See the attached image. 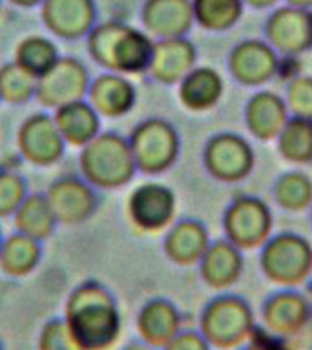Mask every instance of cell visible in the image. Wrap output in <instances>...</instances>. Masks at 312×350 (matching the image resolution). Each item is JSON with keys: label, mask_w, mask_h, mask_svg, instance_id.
Returning <instances> with one entry per match:
<instances>
[{"label": "cell", "mask_w": 312, "mask_h": 350, "mask_svg": "<svg viewBox=\"0 0 312 350\" xmlns=\"http://www.w3.org/2000/svg\"><path fill=\"white\" fill-rule=\"evenodd\" d=\"M272 228V210L259 197L241 196L224 210V239L241 252L259 250L270 239Z\"/></svg>", "instance_id": "52a82bcc"}, {"label": "cell", "mask_w": 312, "mask_h": 350, "mask_svg": "<svg viewBox=\"0 0 312 350\" xmlns=\"http://www.w3.org/2000/svg\"><path fill=\"white\" fill-rule=\"evenodd\" d=\"M278 2L279 0H243V4L252 8V10H270Z\"/></svg>", "instance_id": "8d00e7d4"}, {"label": "cell", "mask_w": 312, "mask_h": 350, "mask_svg": "<svg viewBox=\"0 0 312 350\" xmlns=\"http://www.w3.org/2000/svg\"><path fill=\"white\" fill-rule=\"evenodd\" d=\"M135 328L139 339L153 349H163L175 334L181 332V314L172 301L153 297L137 312Z\"/></svg>", "instance_id": "603a6c76"}, {"label": "cell", "mask_w": 312, "mask_h": 350, "mask_svg": "<svg viewBox=\"0 0 312 350\" xmlns=\"http://www.w3.org/2000/svg\"><path fill=\"white\" fill-rule=\"evenodd\" d=\"M197 267L208 288L224 292L234 286L243 273V252L226 239L210 241Z\"/></svg>", "instance_id": "44dd1931"}, {"label": "cell", "mask_w": 312, "mask_h": 350, "mask_svg": "<svg viewBox=\"0 0 312 350\" xmlns=\"http://www.w3.org/2000/svg\"><path fill=\"white\" fill-rule=\"evenodd\" d=\"M197 66V48L188 37L161 38L153 42L150 79L164 86H177Z\"/></svg>", "instance_id": "e0dca14e"}, {"label": "cell", "mask_w": 312, "mask_h": 350, "mask_svg": "<svg viewBox=\"0 0 312 350\" xmlns=\"http://www.w3.org/2000/svg\"><path fill=\"white\" fill-rule=\"evenodd\" d=\"M8 4L15 5L18 10H33V8H38L42 4L44 0H5Z\"/></svg>", "instance_id": "74e56055"}, {"label": "cell", "mask_w": 312, "mask_h": 350, "mask_svg": "<svg viewBox=\"0 0 312 350\" xmlns=\"http://www.w3.org/2000/svg\"><path fill=\"white\" fill-rule=\"evenodd\" d=\"M210 245L207 226L197 219H181L164 232L163 252L177 267H194Z\"/></svg>", "instance_id": "7402d4cb"}, {"label": "cell", "mask_w": 312, "mask_h": 350, "mask_svg": "<svg viewBox=\"0 0 312 350\" xmlns=\"http://www.w3.org/2000/svg\"><path fill=\"white\" fill-rule=\"evenodd\" d=\"M203 163L216 180L239 183L252 174L256 153L245 137L223 131L208 139L203 150Z\"/></svg>", "instance_id": "30bf717a"}, {"label": "cell", "mask_w": 312, "mask_h": 350, "mask_svg": "<svg viewBox=\"0 0 312 350\" xmlns=\"http://www.w3.org/2000/svg\"><path fill=\"white\" fill-rule=\"evenodd\" d=\"M279 57L267 40L246 38L232 48L226 68L237 84L246 88H261L279 73Z\"/></svg>", "instance_id": "5bb4252c"}, {"label": "cell", "mask_w": 312, "mask_h": 350, "mask_svg": "<svg viewBox=\"0 0 312 350\" xmlns=\"http://www.w3.org/2000/svg\"><path fill=\"white\" fill-rule=\"evenodd\" d=\"M27 193L26 179L15 170L0 166V219L13 217Z\"/></svg>", "instance_id": "d6a6232c"}, {"label": "cell", "mask_w": 312, "mask_h": 350, "mask_svg": "<svg viewBox=\"0 0 312 350\" xmlns=\"http://www.w3.org/2000/svg\"><path fill=\"white\" fill-rule=\"evenodd\" d=\"M92 75L88 66L77 57L66 55L42 77L37 79V103L46 109L55 111L60 106L86 98Z\"/></svg>", "instance_id": "9c48e42d"}, {"label": "cell", "mask_w": 312, "mask_h": 350, "mask_svg": "<svg viewBox=\"0 0 312 350\" xmlns=\"http://www.w3.org/2000/svg\"><path fill=\"white\" fill-rule=\"evenodd\" d=\"M60 59V49L49 37L44 35H27L15 46L13 62L33 77H42Z\"/></svg>", "instance_id": "83f0119b"}, {"label": "cell", "mask_w": 312, "mask_h": 350, "mask_svg": "<svg viewBox=\"0 0 312 350\" xmlns=\"http://www.w3.org/2000/svg\"><path fill=\"white\" fill-rule=\"evenodd\" d=\"M35 93H37V77L22 70L13 60L0 66V103L22 106L35 98Z\"/></svg>", "instance_id": "1f68e13d"}, {"label": "cell", "mask_w": 312, "mask_h": 350, "mask_svg": "<svg viewBox=\"0 0 312 350\" xmlns=\"http://www.w3.org/2000/svg\"><path fill=\"white\" fill-rule=\"evenodd\" d=\"M62 317L82 350L114 349L122 332L119 303L112 290L95 279L71 290Z\"/></svg>", "instance_id": "6da1fadb"}, {"label": "cell", "mask_w": 312, "mask_h": 350, "mask_svg": "<svg viewBox=\"0 0 312 350\" xmlns=\"http://www.w3.org/2000/svg\"><path fill=\"white\" fill-rule=\"evenodd\" d=\"M276 142H278L279 155L287 163H312V120L290 117Z\"/></svg>", "instance_id": "f546056e"}, {"label": "cell", "mask_w": 312, "mask_h": 350, "mask_svg": "<svg viewBox=\"0 0 312 350\" xmlns=\"http://www.w3.org/2000/svg\"><path fill=\"white\" fill-rule=\"evenodd\" d=\"M15 141L18 155L37 168L55 166L66 152V142L53 115L46 111H37L22 120Z\"/></svg>", "instance_id": "8fae6325"}, {"label": "cell", "mask_w": 312, "mask_h": 350, "mask_svg": "<svg viewBox=\"0 0 312 350\" xmlns=\"http://www.w3.org/2000/svg\"><path fill=\"white\" fill-rule=\"evenodd\" d=\"M153 40L144 29L120 21L97 22L86 37L90 59L109 73L142 75L152 60Z\"/></svg>", "instance_id": "7a4b0ae2"}, {"label": "cell", "mask_w": 312, "mask_h": 350, "mask_svg": "<svg viewBox=\"0 0 312 350\" xmlns=\"http://www.w3.org/2000/svg\"><path fill=\"white\" fill-rule=\"evenodd\" d=\"M2 239H4V234H2V230H0V245H2Z\"/></svg>", "instance_id": "b9f144b4"}, {"label": "cell", "mask_w": 312, "mask_h": 350, "mask_svg": "<svg viewBox=\"0 0 312 350\" xmlns=\"http://www.w3.org/2000/svg\"><path fill=\"white\" fill-rule=\"evenodd\" d=\"M44 196L51 206L57 224L64 226H79L86 223L88 219H92L99 204L97 190L81 175L73 174L60 175L51 180Z\"/></svg>", "instance_id": "7c38bea8"}, {"label": "cell", "mask_w": 312, "mask_h": 350, "mask_svg": "<svg viewBox=\"0 0 312 350\" xmlns=\"http://www.w3.org/2000/svg\"><path fill=\"white\" fill-rule=\"evenodd\" d=\"M0 5H2V0H0Z\"/></svg>", "instance_id": "f6af8a7d"}, {"label": "cell", "mask_w": 312, "mask_h": 350, "mask_svg": "<svg viewBox=\"0 0 312 350\" xmlns=\"http://www.w3.org/2000/svg\"><path fill=\"white\" fill-rule=\"evenodd\" d=\"M254 316L248 303L234 294L216 295L201 314L199 332L212 349L232 350L250 339Z\"/></svg>", "instance_id": "277c9868"}, {"label": "cell", "mask_w": 312, "mask_h": 350, "mask_svg": "<svg viewBox=\"0 0 312 350\" xmlns=\"http://www.w3.org/2000/svg\"><path fill=\"white\" fill-rule=\"evenodd\" d=\"M311 316V305L303 294L285 288L270 295L263 305V319L268 332L278 338H289L305 327Z\"/></svg>", "instance_id": "d6986e66"}, {"label": "cell", "mask_w": 312, "mask_h": 350, "mask_svg": "<svg viewBox=\"0 0 312 350\" xmlns=\"http://www.w3.org/2000/svg\"><path fill=\"white\" fill-rule=\"evenodd\" d=\"M139 18L142 29L153 40L188 37L196 26L192 0H144Z\"/></svg>", "instance_id": "2e32d148"}, {"label": "cell", "mask_w": 312, "mask_h": 350, "mask_svg": "<svg viewBox=\"0 0 312 350\" xmlns=\"http://www.w3.org/2000/svg\"><path fill=\"white\" fill-rule=\"evenodd\" d=\"M290 119L283 97L270 90H259L245 106V124L257 141H276Z\"/></svg>", "instance_id": "ffe728a7"}, {"label": "cell", "mask_w": 312, "mask_h": 350, "mask_svg": "<svg viewBox=\"0 0 312 350\" xmlns=\"http://www.w3.org/2000/svg\"><path fill=\"white\" fill-rule=\"evenodd\" d=\"M177 197L163 183L148 180L131 190L126 201V215L141 234H163L174 224Z\"/></svg>", "instance_id": "ba28073f"}, {"label": "cell", "mask_w": 312, "mask_h": 350, "mask_svg": "<svg viewBox=\"0 0 312 350\" xmlns=\"http://www.w3.org/2000/svg\"><path fill=\"white\" fill-rule=\"evenodd\" d=\"M79 175L95 190H119L133 180L137 174L128 137L117 131H101L81 148Z\"/></svg>", "instance_id": "3957f363"}, {"label": "cell", "mask_w": 312, "mask_h": 350, "mask_svg": "<svg viewBox=\"0 0 312 350\" xmlns=\"http://www.w3.org/2000/svg\"><path fill=\"white\" fill-rule=\"evenodd\" d=\"M194 22L205 31H229L245 13L243 0H192Z\"/></svg>", "instance_id": "f1b7e54d"}, {"label": "cell", "mask_w": 312, "mask_h": 350, "mask_svg": "<svg viewBox=\"0 0 312 350\" xmlns=\"http://www.w3.org/2000/svg\"><path fill=\"white\" fill-rule=\"evenodd\" d=\"M55 124L59 128L60 135L64 139L66 146H73L81 150L92 141L93 137L101 133V117L90 106L86 98L60 106L53 111Z\"/></svg>", "instance_id": "d4e9b609"}, {"label": "cell", "mask_w": 312, "mask_h": 350, "mask_svg": "<svg viewBox=\"0 0 312 350\" xmlns=\"http://www.w3.org/2000/svg\"><path fill=\"white\" fill-rule=\"evenodd\" d=\"M37 350H82L66 325L64 317H51L38 332Z\"/></svg>", "instance_id": "e575fe53"}, {"label": "cell", "mask_w": 312, "mask_h": 350, "mask_svg": "<svg viewBox=\"0 0 312 350\" xmlns=\"http://www.w3.org/2000/svg\"><path fill=\"white\" fill-rule=\"evenodd\" d=\"M120 350H159V349H153V347L146 345L144 341H141V339H137V341H130L128 345H125Z\"/></svg>", "instance_id": "f35d334b"}, {"label": "cell", "mask_w": 312, "mask_h": 350, "mask_svg": "<svg viewBox=\"0 0 312 350\" xmlns=\"http://www.w3.org/2000/svg\"><path fill=\"white\" fill-rule=\"evenodd\" d=\"M42 259L40 241L21 232L4 235L0 245V272L11 279L27 278Z\"/></svg>", "instance_id": "484cf974"}, {"label": "cell", "mask_w": 312, "mask_h": 350, "mask_svg": "<svg viewBox=\"0 0 312 350\" xmlns=\"http://www.w3.org/2000/svg\"><path fill=\"white\" fill-rule=\"evenodd\" d=\"M0 350H4V343H2V339H0Z\"/></svg>", "instance_id": "7bdbcfd3"}, {"label": "cell", "mask_w": 312, "mask_h": 350, "mask_svg": "<svg viewBox=\"0 0 312 350\" xmlns=\"http://www.w3.org/2000/svg\"><path fill=\"white\" fill-rule=\"evenodd\" d=\"M311 221H312V206H311Z\"/></svg>", "instance_id": "ee69618b"}, {"label": "cell", "mask_w": 312, "mask_h": 350, "mask_svg": "<svg viewBox=\"0 0 312 350\" xmlns=\"http://www.w3.org/2000/svg\"><path fill=\"white\" fill-rule=\"evenodd\" d=\"M40 22L59 40L86 38L99 22L95 0H44L38 5Z\"/></svg>", "instance_id": "9a60e30c"}, {"label": "cell", "mask_w": 312, "mask_h": 350, "mask_svg": "<svg viewBox=\"0 0 312 350\" xmlns=\"http://www.w3.org/2000/svg\"><path fill=\"white\" fill-rule=\"evenodd\" d=\"M287 5H294V8H303V10H312V0H283Z\"/></svg>", "instance_id": "ab89813d"}, {"label": "cell", "mask_w": 312, "mask_h": 350, "mask_svg": "<svg viewBox=\"0 0 312 350\" xmlns=\"http://www.w3.org/2000/svg\"><path fill=\"white\" fill-rule=\"evenodd\" d=\"M263 35L274 51L283 57H298L312 48V10L281 5L267 16Z\"/></svg>", "instance_id": "4fadbf2b"}, {"label": "cell", "mask_w": 312, "mask_h": 350, "mask_svg": "<svg viewBox=\"0 0 312 350\" xmlns=\"http://www.w3.org/2000/svg\"><path fill=\"white\" fill-rule=\"evenodd\" d=\"M259 265L265 278L285 288H296L309 281L312 270V245L300 234L281 232L259 248Z\"/></svg>", "instance_id": "5b68a950"}, {"label": "cell", "mask_w": 312, "mask_h": 350, "mask_svg": "<svg viewBox=\"0 0 312 350\" xmlns=\"http://www.w3.org/2000/svg\"><path fill=\"white\" fill-rule=\"evenodd\" d=\"M161 350H212L199 330H181Z\"/></svg>", "instance_id": "d590c367"}, {"label": "cell", "mask_w": 312, "mask_h": 350, "mask_svg": "<svg viewBox=\"0 0 312 350\" xmlns=\"http://www.w3.org/2000/svg\"><path fill=\"white\" fill-rule=\"evenodd\" d=\"M86 100L101 119H122L135 108L137 90L130 77L104 71L92 79Z\"/></svg>", "instance_id": "ac0fdd59"}, {"label": "cell", "mask_w": 312, "mask_h": 350, "mask_svg": "<svg viewBox=\"0 0 312 350\" xmlns=\"http://www.w3.org/2000/svg\"><path fill=\"white\" fill-rule=\"evenodd\" d=\"M224 93V81L210 66H196L177 84V97L183 108L203 113L216 108Z\"/></svg>", "instance_id": "cb8c5ba5"}, {"label": "cell", "mask_w": 312, "mask_h": 350, "mask_svg": "<svg viewBox=\"0 0 312 350\" xmlns=\"http://www.w3.org/2000/svg\"><path fill=\"white\" fill-rule=\"evenodd\" d=\"M283 100L290 117L312 120V77L296 75L290 79Z\"/></svg>", "instance_id": "836d02e7"}, {"label": "cell", "mask_w": 312, "mask_h": 350, "mask_svg": "<svg viewBox=\"0 0 312 350\" xmlns=\"http://www.w3.org/2000/svg\"><path fill=\"white\" fill-rule=\"evenodd\" d=\"M11 219L15 224V232H21L40 243L49 239L57 228V219L44 193H27Z\"/></svg>", "instance_id": "4316f807"}, {"label": "cell", "mask_w": 312, "mask_h": 350, "mask_svg": "<svg viewBox=\"0 0 312 350\" xmlns=\"http://www.w3.org/2000/svg\"><path fill=\"white\" fill-rule=\"evenodd\" d=\"M128 142L137 172L144 175H161L168 172L181 152V139L175 126L161 117L141 120L131 130Z\"/></svg>", "instance_id": "8992f818"}, {"label": "cell", "mask_w": 312, "mask_h": 350, "mask_svg": "<svg viewBox=\"0 0 312 350\" xmlns=\"http://www.w3.org/2000/svg\"><path fill=\"white\" fill-rule=\"evenodd\" d=\"M274 201L287 212H305L312 206V179L303 172L279 175L274 183Z\"/></svg>", "instance_id": "4dcf8cb0"}, {"label": "cell", "mask_w": 312, "mask_h": 350, "mask_svg": "<svg viewBox=\"0 0 312 350\" xmlns=\"http://www.w3.org/2000/svg\"><path fill=\"white\" fill-rule=\"evenodd\" d=\"M307 284H309V288L312 290V270H311V275H309V281H307Z\"/></svg>", "instance_id": "60d3db41"}]
</instances>
